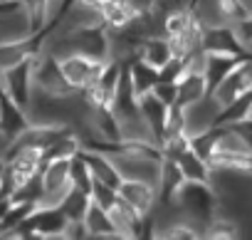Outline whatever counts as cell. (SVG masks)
<instances>
[{"mask_svg": "<svg viewBox=\"0 0 252 240\" xmlns=\"http://www.w3.org/2000/svg\"><path fill=\"white\" fill-rule=\"evenodd\" d=\"M186 183V176L181 171V166L173 161V159H166L161 161V176H158V208H173L176 206V196L181 191V186Z\"/></svg>", "mask_w": 252, "mask_h": 240, "instance_id": "14", "label": "cell"}, {"mask_svg": "<svg viewBox=\"0 0 252 240\" xmlns=\"http://www.w3.org/2000/svg\"><path fill=\"white\" fill-rule=\"evenodd\" d=\"M247 89H252V55L250 57H242L240 65L222 79V84L210 97H215V102L220 106H225L227 102H232L237 94H242Z\"/></svg>", "mask_w": 252, "mask_h": 240, "instance_id": "10", "label": "cell"}, {"mask_svg": "<svg viewBox=\"0 0 252 240\" xmlns=\"http://www.w3.org/2000/svg\"><path fill=\"white\" fill-rule=\"evenodd\" d=\"M30 20L25 8L13 10V13H0V42H15V40H25L30 37Z\"/></svg>", "mask_w": 252, "mask_h": 240, "instance_id": "18", "label": "cell"}, {"mask_svg": "<svg viewBox=\"0 0 252 240\" xmlns=\"http://www.w3.org/2000/svg\"><path fill=\"white\" fill-rule=\"evenodd\" d=\"M124 65H126V69H129V74H131V82H134V89H136V94H139V97H141V94H146V92H151V89H154V84L161 79L158 67L149 65L139 52H136V55H131L129 60H124Z\"/></svg>", "mask_w": 252, "mask_h": 240, "instance_id": "17", "label": "cell"}, {"mask_svg": "<svg viewBox=\"0 0 252 240\" xmlns=\"http://www.w3.org/2000/svg\"><path fill=\"white\" fill-rule=\"evenodd\" d=\"M176 208L190 223H195L200 230H205V225L218 215V208H220L218 188L213 183H203V181H186L176 196Z\"/></svg>", "mask_w": 252, "mask_h": 240, "instance_id": "1", "label": "cell"}, {"mask_svg": "<svg viewBox=\"0 0 252 240\" xmlns=\"http://www.w3.org/2000/svg\"><path fill=\"white\" fill-rule=\"evenodd\" d=\"M178 166H181V171H183V176H186V181H203V183H213V169H210V164L200 156V154H195L193 151V146L188 149V151H183L178 159H173Z\"/></svg>", "mask_w": 252, "mask_h": 240, "instance_id": "20", "label": "cell"}, {"mask_svg": "<svg viewBox=\"0 0 252 240\" xmlns=\"http://www.w3.org/2000/svg\"><path fill=\"white\" fill-rule=\"evenodd\" d=\"M250 114H252V89L237 94L232 102H227L225 106H220V111H218V116H215L213 127L240 122V119H245V116H250Z\"/></svg>", "mask_w": 252, "mask_h": 240, "instance_id": "22", "label": "cell"}, {"mask_svg": "<svg viewBox=\"0 0 252 240\" xmlns=\"http://www.w3.org/2000/svg\"><path fill=\"white\" fill-rule=\"evenodd\" d=\"M111 109H114V114L119 116V122H129V119L141 116L139 94H136V89H134V82H131V74H129V69H126V65H124V72H121V79H119V87H116Z\"/></svg>", "mask_w": 252, "mask_h": 240, "instance_id": "13", "label": "cell"}, {"mask_svg": "<svg viewBox=\"0 0 252 240\" xmlns=\"http://www.w3.org/2000/svg\"><path fill=\"white\" fill-rule=\"evenodd\" d=\"M166 228H168V230L156 233V238H166V240H198V238H203V230H200L195 223H190V220L171 223V225H166Z\"/></svg>", "mask_w": 252, "mask_h": 240, "instance_id": "27", "label": "cell"}, {"mask_svg": "<svg viewBox=\"0 0 252 240\" xmlns=\"http://www.w3.org/2000/svg\"><path fill=\"white\" fill-rule=\"evenodd\" d=\"M64 238H69V240H84V238H89V230H87L84 220H69V225L64 230Z\"/></svg>", "mask_w": 252, "mask_h": 240, "instance_id": "31", "label": "cell"}, {"mask_svg": "<svg viewBox=\"0 0 252 240\" xmlns=\"http://www.w3.org/2000/svg\"><path fill=\"white\" fill-rule=\"evenodd\" d=\"M40 181H42V196H40V203L37 206H57L62 201V196L72 188L69 159L45 161V166L40 171Z\"/></svg>", "mask_w": 252, "mask_h": 240, "instance_id": "6", "label": "cell"}, {"mask_svg": "<svg viewBox=\"0 0 252 240\" xmlns=\"http://www.w3.org/2000/svg\"><path fill=\"white\" fill-rule=\"evenodd\" d=\"M203 97H208L205 77H203L200 67H188L183 72V77L178 79V102H176V106L188 109V106L198 104Z\"/></svg>", "mask_w": 252, "mask_h": 240, "instance_id": "15", "label": "cell"}, {"mask_svg": "<svg viewBox=\"0 0 252 240\" xmlns=\"http://www.w3.org/2000/svg\"><path fill=\"white\" fill-rule=\"evenodd\" d=\"M139 55H141L149 65H154V67L161 69V67L173 57V50H171L168 37H166L163 33H158V35H149V37L141 40V45H139Z\"/></svg>", "mask_w": 252, "mask_h": 240, "instance_id": "19", "label": "cell"}, {"mask_svg": "<svg viewBox=\"0 0 252 240\" xmlns=\"http://www.w3.org/2000/svg\"><path fill=\"white\" fill-rule=\"evenodd\" d=\"M242 57L237 55H225V52H203V65H200V72L205 77V84H208V94H213L222 79L240 65Z\"/></svg>", "mask_w": 252, "mask_h": 240, "instance_id": "12", "label": "cell"}, {"mask_svg": "<svg viewBox=\"0 0 252 240\" xmlns=\"http://www.w3.org/2000/svg\"><path fill=\"white\" fill-rule=\"evenodd\" d=\"M119 198L124 203H129L131 208H136L144 218L151 215L158 206V191L154 183L149 181H139V178H124L116 188Z\"/></svg>", "mask_w": 252, "mask_h": 240, "instance_id": "9", "label": "cell"}, {"mask_svg": "<svg viewBox=\"0 0 252 240\" xmlns=\"http://www.w3.org/2000/svg\"><path fill=\"white\" fill-rule=\"evenodd\" d=\"M69 178H72V186H74V188H82V191H89V193H92L94 176H92L89 164L84 161L82 151H77V154L69 159Z\"/></svg>", "mask_w": 252, "mask_h": 240, "instance_id": "26", "label": "cell"}, {"mask_svg": "<svg viewBox=\"0 0 252 240\" xmlns=\"http://www.w3.org/2000/svg\"><path fill=\"white\" fill-rule=\"evenodd\" d=\"M163 104H168V106H173L176 102H178V82H168V79H158L156 84H154V89H151Z\"/></svg>", "mask_w": 252, "mask_h": 240, "instance_id": "29", "label": "cell"}, {"mask_svg": "<svg viewBox=\"0 0 252 240\" xmlns=\"http://www.w3.org/2000/svg\"><path fill=\"white\" fill-rule=\"evenodd\" d=\"M69 218L62 213L60 206H37L15 230L10 238H64Z\"/></svg>", "mask_w": 252, "mask_h": 240, "instance_id": "2", "label": "cell"}, {"mask_svg": "<svg viewBox=\"0 0 252 240\" xmlns=\"http://www.w3.org/2000/svg\"><path fill=\"white\" fill-rule=\"evenodd\" d=\"M215 13H218L220 23L237 25L245 18L252 15V8H250L247 0H215Z\"/></svg>", "mask_w": 252, "mask_h": 240, "instance_id": "25", "label": "cell"}, {"mask_svg": "<svg viewBox=\"0 0 252 240\" xmlns=\"http://www.w3.org/2000/svg\"><path fill=\"white\" fill-rule=\"evenodd\" d=\"M136 18V13L131 10V5L126 0H109L101 5V20L109 30H119L124 25H129Z\"/></svg>", "mask_w": 252, "mask_h": 240, "instance_id": "24", "label": "cell"}, {"mask_svg": "<svg viewBox=\"0 0 252 240\" xmlns=\"http://www.w3.org/2000/svg\"><path fill=\"white\" fill-rule=\"evenodd\" d=\"M121 72H124V60H119V57L106 60L101 74L87 89H82L84 102L89 106H111L116 87H119V79H121Z\"/></svg>", "mask_w": 252, "mask_h": 240, "instance_id": "5", "label": "cell"}, {"mask_svg": "<svg viewBox=\"0 0 252 240\" xmlns=\"http://www.w3.org/2000/svg\"><path fill=\"white\" fill-rule=\"evenodd\" d=\"M139 109H141V116L154 137V141L161 146L163 137H166V127H168V114H171V106L163 104L154 92H146L139 97Z\"/></svg>", "mask_w": 252, "mask_h": 240, "instance_id": "11", "label": "cell"}, {"mask_svg": "<svg viewBox=\"0 0 252 240\" xmlns=\"http://www.w3.org/2000/svg\"><path fill=\"white\" fill-rule=\"evenodd\" d=\"M35 92H42L47 97H72L77 94L60 65V57L52 55L47 47L35 57Z\"/></svg>", "mask_w": 252, "mask_h": 240, "instance_id": "3", "label": "cell"}, {"mask_svg": "<svg viewBox=\"0 0 252 240\" xmlns=\"http://www.w3.org/2000/svg\"><path fill=\"white\" fill-rule=\"evenodd\" d=\"M60 65H62V72H64L69 87L74 92H82V89H87L101 74V69H104L106 62L92 60V57H87L82 52H69V55L60 57Z\"/></svg>", "mask_w": 252, "mask_h": 240, "instance_id": "7", "label": "cell"}, {"mask_svg": "<svg viewBox=\"0 0 252 240\" xmlns=\"http://www.w3.org/2000/svg\"><path fill=\"white\" fill-rule=\"evenodd\" d=\"M116 188H111V186H106V183H101V181H94L92 183V201L94 203H99V206H104L106 210L116 203Z\"/></svg>", "mask_w": 252, "mask_h": 240, "instance_id": "28", "label": "cell"}, {"mask_svg": "<svg viewBox=\"0 0 252 240\" xmlns=\"http://www.w3.org/2000/svg\"><path fill=\"white\" fill-rule=\"evenodd\" d=\"M35 57H25L18 65L3 69V79H5V92L10 94V99H15L23 109H30L32 97H35Z\"/></svg>", "mask_w": 252, "mask_h": 240, "instance_id": "4", "label": "cell"}, {"mask_svg": "<svg viewBox=\"0 0 252 240\" xmlns=\"http://www.w3.org/2000/svg\"><path fill=\"white\" fill-rule=\"evenodd\" d=\"M84 225L89 230V238H116V230H114V220L109 215V210L99 203L92 201L87 215H84Z\"/></svg>", "mask_w": 252, "mask_h": 240, "instance_id": "21", "label": "cell"}, {"mask_svg": "<svg viewBox=\"0 0 252 240\" xmlns=\"http://www.w3.org/2000/svg\"><path fill=\"white\" fill-rule=\"evenodd\" d=\"M203 50L205 52H225V55H237V57H250L245 45L237 37L235 25L230 23H213L203 28Z\"/></svg>", "mask_w": 252, "mask_h": 240, "instance_id": "8", "label": "cell"}, {"mask_svg": "<svg viewBox=\"0 0 252 240\" xmlns=\"http://www.w3.org/2000/svg\"><path fill=\"white\" fill-rule=\"evenodd\" d=\"M245 144H247V149L252 151V114L250 116H245V119H240V122H232V124H227Z\"/></svg>", "mask_w": 252, "mask_h": 240, "instance_id": "30", "label": "cell"}, {"mask_svg": "<svg viewBox=\"0 0 252 240\" xmlns=\"http://www.w3.org/2000/svg\"><path fill=\"white\" fill-rule=\"evenodd\" d=\"M57 206L62 208V213H64L69 220H84V215H87V210H89V206H92V193L72 186V188L62 196V201H60Z\"/></svg>", "mask_w": 252, "mask_h": 240, "instance_id": "23", "label": "cell"}, {"mask_svg": "<svg viewBox=\"0 0 252 240\" xmlns=\"http://www.w3.org/2000/svg\"><path fill=\"white\" fill-rule=\"evenodd\" d=\"M79 151H82L84 161L89 164V171H92L94 181H101V183H106L111 188H119V183L124 181V176L119 173V169L111 161V156H106L101 151H94V149H79Z\"/></svg>", "mask_w": 252, "mask_h": 240, "instance_id": "16", "label": "cell"}]
</instances>
